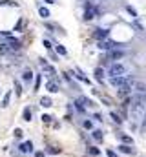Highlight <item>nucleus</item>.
Segmentation results:
<instances>
[{
	"label": "nucleus",
	"instance_id": "4be33fe9",
	"mask_svg": "<svg viewBox=\"0 0 146 157\" xmlns=\"http://www.w3.org/2000/svg\"><path fill=\"white\" fill-rule=\"evenodd\" d=\"M40 82H42V75L38 73V77H37V80H35V90H38V88H40Z\"/></svg>",
	"mask_w": 146,
	"mask_h": 157
},
{
	"label": "nucleus",
	"instance_id": "f257e3e1",
	"mask_svg": "<svg viewBox=\"0 0 146 157\" xmlns=\"http://www.w3.org/2000/svg\"><path fill=\"white\" fill-rule=\"evenodd\" d=\"M131 80H133V79L126 77V75H121V77H112V79H110V84H112V86H115V88H119V90H121L122 86H126L128 82H131Z\"/></svg>",
	"mask_w": 146,
	"mask_h": 157
},
{
	"label": "nucleus",
	"instance_id": "a878e982",
	"mask_svg": "<svg viewBox=\"0 0 146 157\" xmlns=\"http://www.w3.org/2000/svg\"><path fill=\"white\" fill-rule=\"evenodd\" d=\"M44 47H46V50H50V51H51V42H50V40H44Z\"/></svg>",
	"mask_w": 146,
	"mask_h": 157
},
{
	"label": "nucleus",
	"instance_id": "b1692460",
	"mask_svg": "<svg viewBox=\"0 0 146 157\" xmlns=\"http://www.w3.org/2000/svg\"><path fill=\"white\" fill-rule=\"evenodd\" d=\"M51 119H53L51 115H42V121L46 122V124H50V122H51Z\"/></svg>",
	"mask_w": 146,
	"mask_h": 157
},
{
	"label": "nucleus",
	"instance_id": "f8f14e48",
	"mask_svg": "<svg viewBox=\"0 0 146 157\" xmlns=\"http://www.w3.org/2000/svg\"><path fill=\"white\" fill-rule=\"evenodd\" d=\"M108 57L112 59V60H117V59H122V57H124V53H122V51H113V50H112Z\"/></svg>",
	"mask_w": 146,
	"mask_h": 157
},
{
	"label": "nucleus",
	"instance_id": "7ed1b4c3",
	"mask_svg": "<svg viewBox=\"0 0 146 157\" xmlns=\"http://www.w3.org/2000/svg\"><path fill=\"white\" fill-rule=\"evenodd\" d=\"M84 8H86V13H84V18H86V20H92V18L97 15V13H99V9H97V8H92L89 4H86Z\"/></svg>",
	"mask_w": 146,
	"mask_h": 157
},
{
	"label": "nucleus",
	"instance_id": "f03ea898",
	"mask_svg": "<svg viewBox=\"0 0 146 157\" xmlns=\"http://www.w3.org/2000/svg\"><path fill=\"white\" fill-rule=\"evenodd\" d=\"M126 73V68H124L122 64H112L108 68V75L110 77H121V75Z\"/></svg>",
	"mask_w": 146,
	"mask_h": 157
},
{
	"label": "nucleus",
	"instance_id": "5701e85b",
	"mask_svg": "<svg viewBox=\"0 0 146 157\" xmlns=\"http://www.w3.org/2000/svg\"><path fill=\"white\" fill-rule=\"evenodd\" d=\"M46 154H60V150H59V148H53V146H50V148L46 150Z\"/></svg>",
	"mask_w": 146,
	"mask_h": 157
},
{
	"label": "nucleus",
	"instance_id": "2eb2a0df",
	"mask_svg": "<svg viewBox=\"0 0 146 157\" xmlns=\"http://www.w3.org/2000/svg\"><path fill=\"white\" fill-rule=\"evenodd\" d=\"M38 15L42 17V18H48V17H50V9H48V8H42V6H40V8H38Z\"/></svg>",
	"mask_w": 146,
	"mask_h": 157
},
{
	"label": "nucleus",
	"instance_id": "412c9836",
	"mask_svg": "<svg viewBox=\"0 0 146 157\" xmlns=\"http://www.w3.org/2000/svg\"><path fill=\"white\" fill-rule=\"evenodd\" d=\"M88 152H89V154H92V155H97V157H99V155H101V150H99V148H97V146H89V150H88Z\"/></svg>",
	"mask_w": 146,
	"mask_h": 157
},
{
	"label": "nucleus",
	"instance_id": "c85d7f7f",
	"mask_svg": "<svg viewBox=\"0 0 146 157\" xmlns=\"http://www.w3.org/2000/svg\"><path fill=\"white\" fill-rule=\"evenodd\" d=\"M126 9H128V11H130V13H131V15H133V17H137V13H135V9H133V8H130V6H128Z\"/></svg>",
	"mask_w": 146,
	"mask_h": 157
},
{
	"label": "nucleus",
	"instance_id": "6e6552de",
	"mask_svg": "<svg viewBox=\"0 0 146 157\" xmlns=\"http://www.w3.org/2000/svg\"><path fill=\"white\" fill-rule=\"evenodd\" d=\"M8 44H11V47L13 50H20V47H22V44H20V40H17L15 37H8Z\"/></svg>",
	"mask_w": 146,
	"mask_h": 157
},
{
	"label": "nucleus",
	"instance_id": "c756f323",
	"mask_svg": "<svg viewBox=\"0 0 146 157\" xmlns=\"http://www.w3.org/2000/svg\"><path fill=\"white\" fill-rule=\"evenodd\" d=\"M108 157H117V154L113 152V150H108Z\"/></svg>",
	"mask_w": 146,
	"mask_h": 157
},
{
	"label": "nucleus",
	"instance_id": "7c9ffc66",
	"mask_svg": "<svg viewBox=\"0 0 146 157\" xmlns=\"http://www.w3.org/2000/svg\"><path fill=\"white\" fill-rule=\"evenodd\" d=\"M44 155H46L44 152H35V157H44Z\"/></svg>",
	"mask_w": 146,
	"mask_h": 157
},
{
	"label": "nucleus",
	"instance_id": "aec40b11",
	"mask_svg": "<svg viewBox=\"0 0 146 157\" xmlns=\"http://www.w3.org/2000/svg\"><path fill=\"white\" fill-rule=\"evenodd\" d=\"M121 141H122V144H133V139L128 137V135H121Z\"/></svg>",
	"mask_w": 146,
	"mask_h": 157
},
{
	"label": "nucleus",
	"instance_id": "423d86ee",
	"mask_svg": "<svg viewBox=\"0 0 146 157\" xmlns=\"http://www.w3.org/2000/svg\"><path fill=\"white\" fill-rule=\"evenodd\" d=\"M117 150H119L121 154H128V155L135 154V150L131 148V144H119V146H117Z\"/></svg>",
	"mask_w": 146,
	"mask_h": 157
},
{
	"label": "nucleus",
	"instance_id": "20e7f679",
	"mask_svg": "<svg viewBox=\"0 0 146 157\" xmlns=\"http://www.w3.org/2000/svg\"><path fill=\"white\" fill-rule=\"evenodd\" d=\"M113 47H117V42H110V40H101L99 42V50H113Z\"/></svg>",
	"mask_w": 146,
	"mask_h": 157
},
{
	"label": "nucleus",
	"instance_id": "2f4dec72",
	"mask_svg": "<svg viewBox=\"0 0 146 157\" xmlns=\"http://www.w3.org/2000/svg\"><path fill=\"white\" fill-rule=\"evenodd\" d=\"M46 2H48V4H53V2H55V0H46Z\"/></svg>",
	"mask_w": 146,
	"mask_h": 157
},
{
	"label": "nucleus",
	"instance_id": "393cba45",
	"mask_svg": "<svg viewBox=\"0 0 146 157\" xmlns=\"http://www.w3.org/2000/svg\"><path fill=\"white\" fill-rule=\"evenodd\" d=\"M82 126H84L86 130H92V121H84V122H82Z\"/></svg>",
	"mask_w": 146,
	"mask_h": 157
},
{
	"label": "nucleus",
	"instance_id": "0eeeda50",
	"mask_svg": "<svg viewBox=\"0 0 146 157\" xmlns=\"http://www.w3.org/2000/svg\"><path fill=\"white\" fill-rule=\"evenodd\" d=\"M95 38H99V40H104V38H108V29H102V28H99V29H95Z\"/></svg>",
	"mask_w": 146,
	"mask_h": 157
},
{
	"label": "nucleus",
	"instance_id": "dca6fc26",
	"mask_svg": "<svg viewBox=\"0 0 146 157\" xmlns=\"http://www.w3.org/2000/svg\"><path fill=\"white\" fill-rule=\"evenodd\" d=\"M9 99H11V93H6L4 99H2V104H0V106H2V108H8V106H9Z\"/></svg>",
	"mask_w": 146,
	"mask_h": 157
},
{
	"label": "nucleus",
	"instance_id": "39448f33",
	"mask_svg": "<svg viewBox=\"0 0 146 157\" xmlns=\"http://www.w3.org/2000/svg\"><path fill=\"white\" fill-rule=\"evenodd\" d=\"M20 152L22 154H31L33 152V142L31 141H26V142H22V144H20Z\"/></svg>",
	"mask_w": 146,
	"mask_h": 157
},
{
	"label": "nucleus",
	"instance_id": "a211bd4d",
	"mask_svg": "<svg viewBox=\"0 0 146 157\" xmlns=\"http://www.w3.org/2000/svg\"><path fill=\"white\" fill-rule=\"evenodd\" d=\"M110 119H113V122H115V124H122V119L119 117V115H117V113H110Z\"/></svg>",
	"mask_w": 146,
	"mask_h": 157
},
{
	"label": "nucleus",
	"instance_id": "9d476101",
	"mask_svg": "<svg viewBox=\"0 0 146 157\" xmlns=\"http://www.w3.org/2000/svg\"><path fill=\"white\" fill-rule=\"evenodd\" d=\"M92 137H93V139H95V141L101 144V142H102V139H104V135H102V130H92Z\"/></svg>",
	"mask_w": 146,
	"mask_h": 157
},
{
	"label": "nucleus",
	"instance_id": "f3484780",
	"mask_svg": "<svg viewBox=\"0 0 146 157\" xmlns=\"http://www.w3.org/2000/svg\"><path fill=\"white\" fill-rule=\"evenodd\" d=\"M22 79H24V82H29V80L33 79V73H31V70H26V71H24V75H22Z\"/></svg>",
	"mask_w": 146,
	"mask_h": 157
},
{
	"label": "nucleus",
	"instance_id": "bb28decb",
	"mask_svg": "<svg viewBox=\"0 0 146 157\" xmlns=\"http://www.w3.org/2000/svg\"><path fill=\"white\" fill-rule=\"evenodd\" d=\"M93 119H95V121H102V113H99V112H97V113L93 115Z\"/></svg>",
	"mask_w": 146,
	"mask_h": 157
},
{
	"label": "nucleus",
	"instance_id": "6ab92c4d",
	"mask_svg": "<svg viewBox=\"0 0 146 157\" xmlns=\"http://www.w3.org/2000/svg\"><path fill=\"white\" fill-rule=\"evenodd\" d=\"M22 117H24V121H31V110H29V108H24Z\"/></svg>",
	"mask_w": 146,
	"mask_h": 157
},
{
	"label": "nucleus",
	"instance_id": "ddd939ff",
	"mask_svg": "<svg viewBox=\"0 0 146 157\" xmlns=\"http://www.w3.org/2000/svg\"><path fill=\"white\" fill-rule=\"evenodd\" d=\"M40 104H42L44 108H51L53 106V100L50 97H42V99H40Z\"/></svg>",
	"mask_w": 146,
	"mask_h": 157
},
{
	"label": "nucleus",
	"instance_id": "1a4fd4ad",
	"mask_svg": "<svg viewBox=\"0 0 146 157\" xmlns=\"http://www.w3.org/2000/svg\"><path fill=\"white\" fill-rule=\"evenodd\" d=\"M46 90L50 91V93H57V91L60 90V88H59V84H57V82H53V80H50V82L46 84Z\"/></svg>",
	"mask_w": 146,
	"mask_h": 157
},
{
	"label": "nucleus",
	"instance_id": "4468645a",
	"mask_svg": "<svg viewBox=\"0 0 146 157\" xmlns=\"http://www.w3.org/2000/svg\"><path fill=\"white\" fill-rule=\"evenodd\" d=\"M55 50H57V53L59 55H68V50L62 44H55Z\"/></svg>",
	"mask_w": 146,
	"mask_h": 157
},
{
	"label": "nucleus",
	"instance_id": "9b49d317",
	"mask_svg": "<svg viewBox=\"0 0 146 157\" xmlns=\"http://www.w3.org/2000/svg\"><path fill=\"white\" fill-rule=\"evenodd\" d=\"M93 75H95V79L99 80V82H102V79H104V70H102V68H95Z\"/></svg>",
	"mask_w": 146,
	"mask_h": 157
},
{
	"label": "nucleus",
	"instance_id": "cd10ccee",
	"mask_svg": "<svg viewBox=\"0 0 146 157\" xmlns=\"http://www.w3.org/2000/svg\"><path fill=\"white\" fill-rule=\"evenodd\" d=\"M15 88H17V93H18V95L22 93V88H20V82H15Z\"/></svg>",
	"mask_w": 146,
	"mask_h": 157
}]
</instances>
